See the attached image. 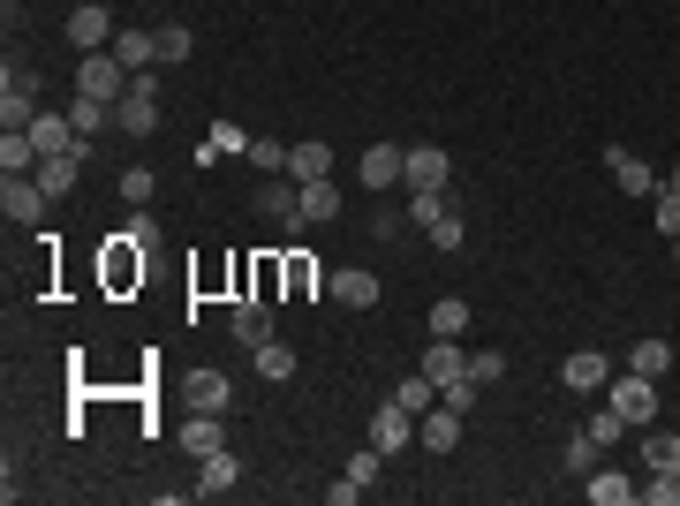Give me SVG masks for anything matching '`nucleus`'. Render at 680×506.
Listing matches in <instances>:
<instances>
[{
  "mask_svg": "<svg viewBox=\"0 0 680 506\" xmlns=\"http://www.w3.org/2000/svg\"><path fill=\"white\" fill-rule=\"evenodd\" d=\"M114 129H129V137H152V129H160V76H152V68L129 76V91L114 99Z\"/></svg>",
  "mask_w": 680,
  "mask_h": 506,
  "instance_id": "nucleus-1",
  "label": "nucleus"
},
{
  "mask_svg": "<svg viewBox=\"0 0 680 506\" xmlns=\"http://www.w3.org/2000/svg\"><path fill=\"white\" fill-rule=\"evenodd\" d=\"M122 91H129V68H122L114 53H84V61H76V99H106V106H114Z\"/></svg>",
  "mask_w": 680,
  "mask_h": 506,
  "instance_id": "nucleus-2",
  "label": "nucleus"
},
{
  "mask_svg": "<svg viewBox=\"0 0 680 506\" xmlns=\"http://www.w3.org/2000/svg\"><path fill=\"white\" fill-rule=\"evenodd\" d=\"M46 204H53V197L38 189V174H8V181H0V212H8L15 227H30V219H46Z\"/></svg>",
  "mask_w": 680,
  "mask_h": 506,
  "instance_id": "nucleus-3",
  "label": "nucleus"
},
{
  "mask_svg": "<svg viewBox=\"0 0 680 506\" xmlns=\"http://www.w3.org/2000/svg\"><path fill=\"white\" fill-rule=\"evenodd\" d=\"M613 408H620V423H651L658 416V378H643V370L613 378Z\"/></svg>",
  "mask_w": 680,
  "mask_h": 506,
  "instance_id": "nucleus-4",
  "label": "nucleus"
},
{
  "mask_svg": "<svg viewBox=\"0 0 680 506\" xmlns=\"http://www.w3.org/2000/svg\"><path fill=\"white\" fill-rule=\"evenodd\" d=\"M416 446H424V454H454V446H462V416H454L446 401H431V408L416 416Z\"/></svg>",
  "mask_w": 680,
  "mask_h": 506,
  "instance_id": "nucleus-5",
  "label": "nucleus"
},
{
  "mask_svg": "<svg viewBox=\"0 0 680 506\" xmlns=\"http://www.w3.org/2000/svg\"><path fill=\"white\" fill-rule=\"evenodd\" d=\"M68 38H76V53H106V46H114V15H106L99 0H84V8L68 15Z\"/></svg>",
  "mask_w": 680,
  "mask_h": 506,
  "instance_id": "nucleus-6",
  "label": "nucleus"
},
{
  "mask_svg": "<svg viewBox=\"0 0 680 506\" xmlns=\"http://www.w3.org/2000/svg\"><path fill=\"white\" fill-rule=\"evenodd\" d=\"M446 174H454V160L439 144H408L401 152V181H416V189H446Z\"/></svg>",
  "mask_w": 680,
  "mask_h": 506,
  "instance_id": "nucleus-7",
  "label": "nucleus"
},
{
  "mask_svg": "<svg viewBox=\"0 0 680 506\" xmlns=\"http://www.w3.org/2000/svg\"><path fill=\"white\" fill-rule=\"evenodd\" d=\"M326 288H333L340 311H370V303H378V273H370V265H340Z\"/></svg>",
  "mask_w": 680,
  "mask_h": 506,
  "instance_id": "nucleus-8",
  "label": "nucleus"
},
{
  "mask_svg": "<svg viewBox=\"0 0 680 506\" xmlns=\"http://www.w3.org/2000/svg\"><path fill=\"white\" fill-rule=\"evenodd\" d=\"M370 446H378V454H401V446H416V416H408L401 401H386V408H378V423H370Z\"/></svg>",
  "mask_w": 680,
  "mask_h": 506,
  "instance_id": "nucleus-9",
  "label": "nucleus"
},
{
  "mask_svg": "<svg viewBox=\"0 0 680 506\" xmlns=\"http://www.w3.org/2000/svg\"><path fill=\"white\" fill-rule=\"evenodd\" d=\"M257 212L280 219V227H303V189H288V181H257Z\"/></svg>",
  "mask_w": 680,
  "mask_h": 506,
  "instance_id": "nucleus-10",
  "label": "nucleus"
},
{
  "mask_svg": "<svg viewBox=\"0 0 680 506\" xmlns=\"http://www.w3.org/2000/svg\"><path fill=\"white\" fill-rule=\"evenodd\" d=\"M567 385H575V393H597V385H613V355H597V347H575V355H567Z\"/></svg>",
  "mask_w": 680,
  "mask_h": 506,
  "instance_id": "nucleus-11",
  "label": "nucleus"
},
{
  "mask_svg": "<svg viewBox=\"0 0 680 506\" xmlns=\"http://www.w3.org/2000/svg\"><path fill=\"white\" fill-rule=\"evenodd\" d=\"M174 439H181V454H197V461H204V454H219V446H227V431H219V423H212V408H189V423H181V431H174Z\"/></svg>",
  "mask_w": 680,
  "mask_h": 506,
  "instance_id": "nucleus-12",
  "label": "nucleus"
},
{
  "mask_svg": "<svg viewBox=\"0 0 680 506\" xmlns=\"http://www.w3.org/2000/svg\"><path fill=\"white\" fill-rule=\"evenodd\" d=\"M235 484H242V461H235L227 446L197 461V492H204V499H219V492H235Z\"/></svg>",
  "mask_w": 680,
  "mask_h": 506,
  "instance_id": "nucleus-13",
  "label": "nucleus"
},
{
  "mask_svg": "<svg viewBox=\"0 0 680 506\" xmlns=\"http://www.w3.org/2000/svg\"><path fill=\"white\" fill-rule=\"evenodd\" d=\"M106 53H114L129 76H144V61H160V38H152V30H114V46H106Z\"/></svg>",
  "mask_w": 680,
  "mask_h": 506,
  "instance_id": "nucleus-14",
  "label": "nucleus"
},
{
  "mask_svg": "<svg viewBox=\"0 0 680 506\" xmlns=\"http://www.w3.org/2000/svg\"><path fill=\"white\" fill-rule=\"evenodd\" d=\"M76 167H84V144H76V152L38 160V189H46V197H68V189H76Z\"/></svg>",
  "mask_w": 680,
  "mask_h": 506,
  "instance_id": "nucleus-15",
  "label": "nucleus"
},
{
  "mask_svg": "<svg viewBox=\"0 0 680 506\" xmlns=\"http://www.w3.org/2000/svg\"><path fill=\"white\" fill-rule=\"evenodd\" d=\"M605 167H613V181H620V189H628V197H651V189H658V174L643 167V160H635V152H620V144H613V152H605Z\"/></svg>",
  "mask_w": 680,
  "mask_h": 506,
  "instance_id": "nucleus-16",
  "label": "nucleus"
},
{
  "mask_svg": "<svg viewBox=\"0 0 680 506\" xmlns=\"http://www.w3.org/2000/svg\"><path fill=\"white\" fill-rule=\"evenodd\" d=\"M227 401H235V385H227V370H189V408H212V416H219Z\"/></svg>",
  "mask_w": 680,
  "mask_h": 506,
  "instance_id": "nucleus-17",
  "label": "nucleus"
},
{
  "mask_svg": "<svg viewBox=\"0 0 680 506\" xmlns=\"http://www.w3.org/2000/svg\"><path fill=\"white\" fill-rule=\"evenodd\" d=\"M416 370H424V378H431V385H446V378H462V370H469V355H462V347H454V340H439V333H431V355H424V363H416Z\"/></svg>",
  "mask_w": 680,
  "mask_h": 506,
  "instance_id": "nucleus-18",
  "label": "nucleus"
},
{
  "mask_svg": "<svg viewBox=\"0 0 680 506\" xmlns=\"http://www.w3.org/2000/svg\"><path fill=\"white\" fill-rule=\"evenodd\" d=\"M295 189H303V227L340 219V189H333V181H295Z\"/></svg>",
  "mask_w": 680,
  "mask_h": 506,
  "instance_id": "nucleus-19",
  "label": "nucleus"
},
{
  "mask_svg": "<svg viewBox=\"0 0 680 506\" xmlns=\"http://www.w3.org/2000/svg\"><path fill=\"white\" fill-rule=\"evenodd\" d=\"M0 174H38V144H30V129H8V137H0Z\"/></svg>",
  "mask_w": 680,
  "mask_h": 506,
  "instance_id": "nucleus-20",
  "label": "nucleus"
},
{
  "mask_svg": "<svg viewBox=\"0 0 680 506\" xmlns=\"http://www.w3.org/2000/svg\"><path fill=\"white\" fill-rule=\"evenodd\" d=\"M235 340H242V347H265V340H273V311H265V303H235Z\"/></svg>",
  "mask_w": 680,
  "mask_h": 506,
  "instance_id": "nucleus-21",
  "label": "nucleus"
},
{
  "mask_svg": "<svg viewBox=\"0 0 680 506\" xmlns=\"http://www.w3.org/2000/svg\"><path fill=\"white\" fill-rule=\"evenodd\" d=\"M288 174H295V181H326V174H333V152H326V144H288Z\"/></svg>",
  "mask_w": 680,
  "mask_h": 506,
  "instance_id": "nucleus-22",
  "label": "nucleus"
},
{
  "mask_svg": "<svg viewBox=\"0 0 680 506\" xmlns=\"http://www.w3.org/2000/svg\"><path fill=\"white\" fill-rule=\"evenodd\" d=\"M673 363H680V355L666 347V340H635V347H628V370H643V378H666Z\"/></svg>",
  "mask_w": 680,
  "mask_h": 506,
  "instance_id": "nucleus-23",
  "label": "nucleus"
},
{
  "mask_svg": "<svg viewBox=\"0 0 680 506\" xmlns=\"http://www.w3.org/2000/svg\"><path fill=\"white\" fill-rule=\"evenodd\" d=\"M590 499H597V506H628V499H635V484H628L620 469H590Z\"/></svg>",
  "mask_w": 680,
  "mask_h": 506,
  "instance_id": "nucleus-24",
  "label": "nucleus"
},
{
  "mask_svg": "<svg viewBox=\"0 0 680 506\" xmlns=\"http://www.w3.org/2000/svg\"><path fill=\"white\" fill-rule=\"evenodd\" d=\"M363 181H370V189L401 181V152H393V144H370V152H363Z\"/></svg>",
  "mask_w": 680,
  "mask_h": 506,
  "instance_id": "nucleus-25",
  "label": "nucleus"
},
{
  "mask_svg": "<svg viewBox=\"0 0 680 506\" xmlns=\"http://www.w3.org/2000/svg\"><path fill=\"white\" fill-rule=\"evenodd\" d=\"M643 469L658 477V469H680V431H651L643 439Z\"/></svg>",
  "mask_w": 680,
  "mask_h": 506,
  "instance_id": "nucleus-26",
  "label": "nucleus"
},
{
  "mask_svg": "<svg viewBox=\"0 0 680 506\" xmlns=\"http://www.w3.org/2000/svg\"><path fill=\"white\" fill-rule=\"evenodd\" d=\"M68 122H76V137H99V129L114 122V106H106V99H76V106H68Z\"/></svg>",
  "mask_w": 680,
  "mask_h": 506,
  "instance_id": "nucleus-27",
  "label": "nucleus"
},
{
  "mask_svg": "<svg viewBox=\"0 0 680 506\" xmlns=\"http://www.w3.org/2000/svg\"><path fill=\"white\" fill-rule=\"evenodd\" d=\"M257 378H273V385H280V378H295V347L265 340V347H257Z\"/></svg>",
  "mask_w": 680,
  "mask_h": 506,
  "instance_id": "nucleus-28",
  "label": "nucleus"
},
{
  "mask_svg": "<svg viewBox=\"0 0 680 506\" xmlns=\"http://www.w3.org/2000/svg\"><path fill=\"white\" fill-rule=\"evenodd\" d=\"M393 401H401V408H408V416H424V408H431V401H439V385H431V378H424V370H416V378H401V385H393Z\"/></svg>",
  "mask_w": 680,
  "mask_h": 506,
  "instance_id": "nucleus-29",
  "label": "nucleus"
},
{
  "mask_svg": "<svg viewBox=\"0 0 680 506\" xmlns=\"http://www.w3.org/2000/svg\"><path fill=\"white\" fill-rule=\"evenodd\" d=\"M477 393H484V385H477V378H469V370H462V378H446V385H439V401H446V408H454V416H469V408H477Z\"/></svg>",
  "mask_w": 680,
  "mask_h": 506,
  "instance_id": "nucleus-30",
  "label": "nucleus"
},
{
  "mask_svg": "<svg viewBox=\"0 0 680 506\" xmlns=\"http://www.w3.org/2000/svg\"><path fill=\"white\" fill-rule=\"evenodd\" d=\"M462 326H469V303H454V295H446V303H431V333H439V340H454Z\"/></svg>",
  "mask_w": 680,
  "mask_h": 506,
  "instance_id": "nucleus-31",
  "label": "nucleus"
},
{
  "mask_svg": "<svg viewBox=\"0 0 680 506\" xmlns=\"http://www.w3.org/2000/svg\"><path fill=\"white\" fill-rule=\"evenodd\" d=\"M0 122H8V129H30V122H38V99H23V91H0Z\"/></svg>",
  "mask_w": 680,
  "mask_h": 506,
  "instance_id": "nucleus-32",
  "label": "nucleus"
},
{
  "mask_svg": "<svg viewBox=\"0 0 680 506\" xmlns=\"http://www.w3.org/2000/svg\"><path fill=\"white\" fill-rule=\"evenodd\" d=\"M597 454H605V446H597L590 431H575V439H567V469H575V477H590V469H597Z\"/></svg>",
  "mask_w": 680,
  "mask_h": 506,
  "instance_id": "nucleus-33",
  "label": "nucleus"
},
{
  "mask_svg": "<svg viewBox=\"0 0 680 506\" xmlns=\"http://www.w3.org/2000/svg\"><path fill=\"white\" fill-rule=\"evenodd\" d=\"M439 212H454V204H446V189H416V204H408V219H416V227H431Z\"/></svg>",
  "mask_w": 680,
  "mask_h": 506,
  "instance_id": "nucleus-34",
  "label": "nucleus"
},
{
  "mask_svg": "<svg viewBox=\"0 0 680 506\" xmlns=\"http://www.w3.org/2000/svg\"><path fill=\"white\" fill-rule=\"evenodd\" d=\"M114 242H129V250H137V257H144V242H160V227H152V212H144V204H137V219H129V227H122V235H114Z\"/></svg>",
  "mask_w": 680,
  "mask_h": 506,
  "instance_id": "nucleus-35",
  "label": "nucleus"
},
{
  "mask_svg": "<svg viewBox=\"0 0 680 506\" xmlns=\"http://www.w3.org/2000/svg\"><path fill=\"white\" fill-rule=\"evenodd\" d=\"M152 189H160V174H144V167L122 174V197H129V204H152Z\"/></svg>",
  "mask_w": 680,
  "mask_h": 506,
  "instance_id": "nucleus-36",
  "label": "nucleus"
},
{
  "mask_svg": "<svg viewBox=\"0 0 680 506\" xmlns=\"http://www.w3.org/2000/svg\"><path fill=\"white\" fill-rule=\"evenodd\" d=\"M152 38H160V61H189V30H181V23L152 30Z\"/></svg>",
  "mask_w": 680,
  "mask_h": 506,
  "instance_id": "nucleus-37",
  "label": "nucleus"
},
{
  "mask_svg": "<svg viewBox=\"0 0 680 506\" xmlns=\"http://www.w3.org/2000/svg\"><path fill=\"white\" fill-rule=\"evenodd\" d=\"M658 227L680 235V189H673V181H658Z\"/></svg>",
  "mask_w": 680,
  "mask_h": 506,
  "instance_id": "nucleus-38",
  "label": "nucleus"
},
{
  "mask_svg": "<svg viewBox=\"0 0 680 506\" xmlns=\"http://www.w3.org/2000/svg\"><path fill=\"white\" fill-rule=\"evenodd\" d=\"M431 242H439V250H462V212H439V219H431Z\"/></svg>",
  "mask_w": 680,
  "mask_h": 506,
  "instance_id": "nucleus-39",
  "label": "nucleus"
},
{
  "mask_svg": "<svg viewBox=\"0 0 680 506\" xmlns=\"http://www.w3.org/2000/svg\"><path fill=\"white\" fill-rule=\"evenodd\" d=\"M500 370H507L500 347H492V355H469V378H477V385H500Z\"/></svg>",
  "mask_w": 680,
  "mask_h": 506,
  "instance_id": "nucleus-40",
  "label": "nucleus"
},
{
  "mask_svg": "<svg viewBox=\"0 0 680 506\" xmlns=\"http://www.w3.org/2000/svg\"><path fill=\"white\" fill-rule=\"evenodd\" d=\"M582 431H590V439H597V446H613V439H620V408H613V401H605V416H590V423H582Z\"/></svg>",
  "mask_w": 680,
  "mask_h": 506,
  "instance_id": "nucleus-41",
  "label": "nucleus"
},
{
  "mask_svg": "<svg viewBox=\"0 0 680 506\" xmlns=\"http://www.w3.org/2000/svg\"><path fill=\"white\" fill-rule=\"evenodd\" d=\"M378 461H386V454H378V446H363V454H355V461H348V477H355V484H363V492H370V484H378Z\"/></svg>",
  "mask_w": 680,
  "mask_h": 506,
  "instance_id": "nucleus-42",
  "label": "nucleus"
},
{
  "mask_svg": "<svg viewBox=\"0 0 680 506\" xmlns=\"http://www.w3.org/2000/svg\"><path fill=\"white\" fill-rule=\"evenodd\" d=\"M250 160H257V174H273V167H288V144H273V137H257V144H250Z\"/></svg>",
  "mask_w": 680,
  "mask_h": 506,
  "instance_id": "nucleus-43",
  "label": "nucleus"
},
{
  "mask_svg": "<svg viewBox=\"0 0 680 506\" xmlns=\"http://www.w3.org/2000/svg\"><path fill=\"white\" fill-rule=\"evenodd\" d=\"M0 91H23V99H38V68H15V61H8V76H0Z\"/></svg>",
  "mask_w": 680,
  "mask_h": 506,
  "instance_id": "nucleus-44",
  "label": "nucleus"
},
{
  "mask_svg": "<svg viewBox=\"0 0 680 506\" xmlns=\"http://www.w3.org/2000/svg\"><path fill=\"white\" fill-rule=\"evenodd\" d=\"M673 257H680V235H673Z\"/></svg>",
  "mask_w": 680,
  "mask_h": 506,
  "instance_id": "nucleus-45",
  "label": "nucleus"
},
{
  "mask_svg": "<svg viewBox=\"0 0 680 506\" xmlns=\"http://www.w3.org/2000/svg\"><path fill=\"white\" fill-rule=\"evenodd\" d=\"M673 189H680V167H673Z\"/></svg>",
  "mask_w": 680,
  "mask_h": 506,
  "instance_id": "nucleus-46",
  "label": "nucleus"
}]
</instances>
